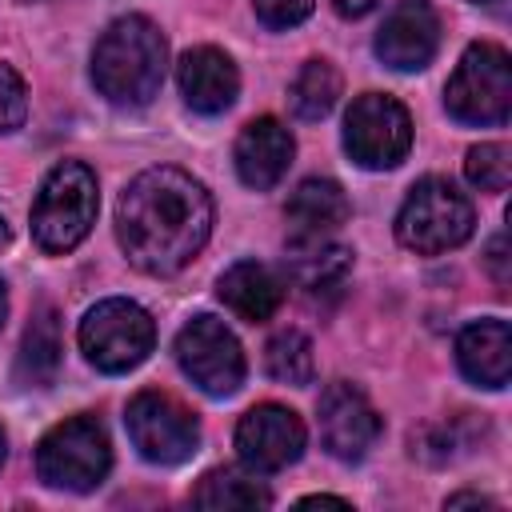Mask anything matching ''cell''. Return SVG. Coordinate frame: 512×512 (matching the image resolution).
Segmentation results:
<instances>
[{"instance_id": "obj_20", "label": "cell", "mask_w": 512, "mask_h": 512, "mask_svg": "<svg viewBox=\"0 0 512 512\" xmlns=\"http://www.w3.org/2000/svg\"><path fill=\"white\" fill-rule=\"evenodd\" d=\"M60 320L52 308H40L32 316V324L24 328V340H20V356H16V380L24 388H48L60 372Z\"/></svg>"}, {"instance_id": "obj_26", "label": "cell", "mask_w": 512, "mask_h": 512, "mask_svg": "<svg viewBox=\"0 0 512 512\" xmlns=\"http://www.w3.org/2000/svg\"><path fill=\"white\" fill-rule=\"evenodd\" d=\"M252 8L268 28H292V24L308 20L312 0H252Z\"/></svg>"}, {"instance_id": "obj_18", "label": "cell", "mask_w": 512, "mask_h": 512, "mask_svg": "<svg viewBox=\"0 0 512 512\" xmlns=\"http://www.w3.org/2000/svg\"><path fill=\"white\" fill-rule=\"evenodd\" d=\"M220 300L248 324H264L272 320V312L280 308L284 300V288L276 280V272L268 264H256V260H240L232 264L224 276H220Z\"/></svg>"}, {"instance_id": "obj_6", "label": "cell", "mask_w": 512, "mask_h": 512, "mask_svg": "<svg viewBox=\"0 0 512 512\" xmlns=\"http://www.w3.org/2000/svg\"><path fill=\"white\" fill-rule=\"evenodd\" d=\"M444 104L460 124H504L512 116V60L500 44H468L448 76Z\"/></svg>"}, {"instance_id": "obj_13", "label": "cell", "mask_w": 512, "mask_h": 512, "mask_svg": "<svg viewBox=\"0 0 512 512\" xmlns=\"http://www.w3.org/2000/svg\"><path fill=\"white\" fill-rule=\"evenodd\" d=\"M436 48H440V16L428 0H400L376 32V56L396 72L428 68Z\"/></svg>"}, {"instance_id": "obj_19", "label": "cell", "mask_w": 512, "mask_h": 512, "mask_svg": "<svg viewBox=\"0 0 512 512\" xmlns=\"http://www.w3.org/2000/svg\"><path fill=\"white\" fill-rule=\"evenodd\" d=\"M352 268V252L344 244H332L328 236L316 240H292L288 244V276L296 280V288H304L308 296H328L340 292Z\"/></svg>"}, {"instance_id": "obj_8", "label": "cell", "mask_w": 512, "mask_h": 512, "mask_svg": "<svg viewBox=\"0 0 512 512\" xmlns=\"http://www.w3.org/2000/svg\"><path fill=\"white\" fill-rule=\"evenodd\" d=\"M344 148L360 168H396L412 148V116L396 96L364 92L344 116Z\"/></svg>"}, {"instance_id": "obj_11", "label": "cell", "mask_w": 512, "mask_h": 512, "mask_svg": "<svg viewBox=\"0 0 512 512\" xmlns=\"http://www.w3.org/2000/svg\"><path fill=\"white\" fill-rule=\"evenodd\" d=\"M304 440H308L304 420L292 408H284V404H256L236 424L240 464L248 472H256V476L280 472V468L296 464L300 452H304Z\"/></svg>"}, {"instance_id": "obj_15", "label": "cell", "mask_w": 512, "mask_h": 512, "mask_svg": "<svg viewBox=\"0 0 512 512\" xmlns=\"http://www.w3.org/2000/svg\"><path fill=\"white\" fill-rule=\"evenodd\" d=\"M176 80H180V96L188 100V108H196L204 116H216V112L232 108V100L240 92V72L232 64V56L212 48V44L188 48L180 56Z\"/></svg>"}, {"instance_id": "obj_5", "label": "cell", "mask_w": 512, "mask_h": 512, "mask_svg": "<svg viewBox=\"0 0 512 512\" xmlns=\"http://www.w3.org/2000/svg\"><path fill=\"white\" fill-rule=\"evenodd\" d=\"M112 468L108 432L96 416H72L36 444V476L48 488L92 492Z\"/></svg>"}, {"instance_id": "obj_16", "label": "cell", "mask_w": 512, "mask_h": 512, "mask_svg": "<svg viewBox=\"0 0 512 512\" xmlns=\"http://www.w3.org/2000/svg\"><path fill=\"white\" fill-rule=\"evenodd\" d=\"M456 364L480 388H504L512 376V328L508 320H476L456 336Z\"/></svg>"}, {"instance_id": "obj_9", "label": "cell", "mask_w": 512, "mask_h": 512, "mask_svg": "<svg viewBox=\"0 0 512 512\" xmlns=\"http://www.w3.org/2000/svg\"><path fill=\"white\" fill-rule=\"evenodd\" d=\"M176 364L208 396H232L244 384L240 340L216 316H192L176 332Z\"/></svg>"}, {"instance_id": "obj_4", "label": "cell", "mask_w": 512, "mask_h": 512, "mask_svg": "<svg viewBox=\"0 0 512 512\" xmlns=\"http://www.w3.org/2000/svg\"><path fill=\"white\" fill-rule=\"evenodd\" d=\"M472 200L440 176H424L396 212V240L420 256H440L472 236Z\"/></svg>"}, {"instance_id": "obj_24", "label": "cell", "mask_w": 512, "mask_h": 512, "mask_svg": "<svg viewBox=\"0 0 512 512\" xmlns=\"http://www.w3.org/2000/svg\"><path fill=\"white\" fill-rule=\"evenodd\" d=\"M464 176L480 192H504L512 184V152L504 144H476V148H468Z\"/></svg>"}, {"instance_id": "obj_32", "label": "cell", "mask_w": 512, "mask_h": 512, "mask_svg": "<svg viewBox=\"0 0 512 512\" xmlns=\"http://www.w3.org/2000/svg\"><path fill=\"white\" fill-rule=\"evenodd\" d=\"M4 456H8V440H4V428H0V464H4Z\"/></svg>"}, {"instance_id": "obj_10", "label": "cell", "mask_w": 512, "mask_h": 512, "mask_svg": "<svg viewBox=\"0 0 512 512\" xmlns=\"http://www.w3.org/2000/svg\"><path fill=\"white\" fill-rule=\"evenodd\" d=\"M128 436L136 452L152 464H184L200 448V424L196 416L168 392L144 388L128 400Z\"/></svg>"}, {"instance_id": "obj_17", "label": "cell", "mask_w": 512, "mask_h": 512, "mask_svg": "<svg viewBox=\"0 0 512 512\" xmlns=\"http://www.w3.org/2000/svg\"><path fill=\"white\" fill-rule=\"evenodd\" d=\"M284 216H288L292 240H316V236L336 232V228L348 220V196H344V188H340L336 180H328V176H308V180L292 192Z\"/></svg>"}, {"instance_id": "obj_14", "label": "cell", "mask_w": 512, "mask_h": 512, "mask_svg": "<svg viewBox=\"0 0 512 512\" xmlns=\"http://www.w3.org/2000/svg\"><path fill=\"white\" fill-rule=\"evenodd\" d=\"M292 132L276 120V116H256L252 124L240 128L236 136V148H232V160H236V172L248 188L256 192H268L272 184H280V176L288 172L292 164Z\"/></svg>"}, {"instance_id": "obj_23", "label": "cell", "mask_w": 512, "mask_h": 512, "mask_svg": "<svg viewBox=\"0 0 512 512\" xmlns=\"http://www.w3.org/2000/svg\"><path fill=\"white\" fill-rule=\"evenodd\" d=\"M336 96H340V72L328 60H308L292 80V112L300 120H324L336 108Z\"/></svg>"}, {"instance_id": "obj_30", "label": "cell", "mask_w": 512, "mask_h": 512, "mask_svg": "<svg viewBox=\"0 0 512 512\" xmlns=\"http://www.w3.org/2000/svg\"><path fill=\"white\" fill-rule=\"evenodd\" d=\"M300 504H304V508H316V504H332V508H348V500H340V496H304Z\"/></svg>"}, {"instance_id": "obj_31", "label": "cell", "mask_w": 512, "mask_h": 512, "mask_svg": "<svg viewBox=\"0 0 512 512\" xmlns=\"http://www.w3.org/2000/svg\"><path fill=\"white\" fill-rule=\"evenodd\" d=\"M4 316H8V292H4V280H0V324H4Z\"/></svg>"}, {"instance_id": "obj_22", "label": "cell", "mask_w": 512, "mask_h": 512, "mask_svg": "<svg viewBox=\"0 0 512 512\" xmlns=\"http://www.w3.org/2000/svg\"><path fill=\"white\" fill-rule=\"evenodd\" d=\"M264 368L272 380L280 384H292V388H304L312 384V372H316V356H312V340L296 328H284L276 332L268 344H264Z\"/></svg>"}, {"instance_id": "obj_29", "label": "cell", "mask_w": 512, "mask_h": 512, "mask_svg": "<svg viewBox=\"0 0 512 512\" xmlns=\"http://www.w3.org/2000/svg\"><path fill=\"white\" fill-rule=\"evenodd\" d=\"M444 504H448V508H460V504H480V508H492L496 500H488V496H480V492H456V496H448Z\"/></svg>"}, {"instance_id": "obj_2", "label": "cell", "mask_w": 512, "mask_h": 512, "mask_svg": "<svg viewBox=\"0 0 512 512\" xmlns=\"http://www.w3.org/2000/svg\"><path fill=\"white\" fill-rule=\"evenodd\" d=\"M168 68V44L148 16L112 20L92 48V84L116 108H144Z\"/></svg>"}, {"instance_id": "obj_34", "label": "cell", "mask_w": 512, "mask_h": 512, "mask_svg": "<svg viewBox=\"0 0 512 512\" xmlns=\"http://www.w3.org/2000/svg\"><path fill=\"white\" fill-rule=\"evenodd\" d=\"M472 4H488V0H472Z\"/></svg>"}, {"instance_id": "obj_25", "label": "cell", "mask_w": 512, "mask_h": 512, "mask_svg": "<svg viewBox=\"0 0 512 512\" xmlns=\"http://www.w3.org/2000/svg\"><path fill=\"white\" fill-rule=\"evenodd\" d=\"M28 116V88L12 64H0V136L16 132Z\"/></svg>"}, {"instance_id": "obj_27", "label": "cell", "mask_w": 512, "mask_h": 512, "mask_svg": "<svg viewBox=\"0 0 512 512\" xmlns=\"http://www.w3.org/2000/svg\"><path fill=\"white\" fill-rule=\"evenodd\" d=\"M484 264H488V272H492V280L500 284V292H508V284H512V272H508V236H504V232H496V236L488 240V252H484Z\"/></svg>"}, {"instance_id": "obj_28", "label": "cell", "mask_w": 512, "mask_h": 512, "mask_svg": "<svg viewBox=\"0 0 512 512\" xmlns=\"http://www.w3.org/2000/svg\"><path fill=\"white\" fill-rule=\"evenodd\" d=\"M332 8L340 16H348V20H356V16H368L376 8V0H332Z\"/></svg>"}, {"instance_id": "obj_21", "label": "cell", "mask_w": 512, "mask_h": 512, "mask_svg": "<svg viewBox=\"0 0 512 512\" xmlns=\"http://www.w3.org/2000/svg\"><path fill=\"white\" fill-rule=\"evenodd\" d=\"M192 504H200V508H268L272 492L256 480V472L216 468L200 480V488L192 492Z\"/></svg>"}, {"instance_id": "obj_12", "label": "cell", "mask_w": 512, "mask_h": 512, "mask_svg": "<svg viewBox=\"0 0 512 512\" xmlns=\"http://www.w3.org/2000/svg\"><path fill=\"white\" fill-rule=\"evenodd\" d=\"M320 440L336 460H348V464L364 460L380 440V416L356 384L332 380L320 392Z\"/></svg>"}, {"instance_id": "obj_33", "label": "cell", "mask_w": 512, "mask_h": 512, "mask_svg": "<svg viewBox=\"0 0 512 512\" xmlns=\"http://www.w3.org/2000/svg\"><path fill=\"white\" fill-rule=\"evenodd\" d=\"M8 244V224H4V216H0V248Z\"/></svg>"}, {"instance_id": "obj_7", "label": "cell", "mask_w": 512, "mask_h": 512, "mask_svg": "<svg viewBox=\"0 0 512 512\" xmlns=\"http://www.w3.org/2000/svg\"><path fill=\"white\" fill-rule=\"evenodd\" d=\"M152 344H156V324L136 300H124V296L100 300L80 320V348L88 364H96L100 372L136 368L152 352Z\"/></svg>"}, {"instance_id": "obj_1", "label": "cell", "mask_w": 512, "mask_h": 512, "mask_svg": "<svg viewBox=\"0 0 512 512\" xmlns=\"http://www.w3.org/2000/svg\"><path fill=\"white\" fill-rule=\"evenodd\" d=\"M212 196L180 168L140 172L116 204V240L124 256L148 276H172L208 244Z\"/></svg>"}, {"instance_id": "obj_3", "label": "cell", "mask_w": 512, "mask_h": 512, "mask_svg": "<svg viewBox=\"0 0 512 512\" xmlns=\"http://www.w3.org/2000/svg\"><path fill=\"white\" fill-rule=\"evenodd\" d=\"M96 176L88 164L80 160H60L40 192H36V204H32V240L60 256V252H72L96 224Z\"/></svg>"}]
</instances>
